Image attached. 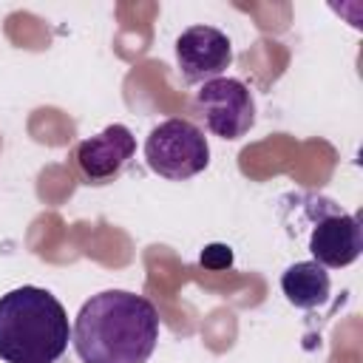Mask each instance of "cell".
Masks as SVG:
<instances>
[{
    "instance_id": "6da1fadb",
    "label": "cell",
    "mask_w": 363,
    "mask_h": 363,
    "mask_svg": "<svg viewBox=\"0 0 363 363\" xmlns=\"http://www.w3.org/2000/svg\"><path fill=\"white\" fill-rule=\"evenodd\" d=\"M156 340V306L128 289L91 295L71 326V343L82 363H147Z\"/></svg>"
},
{
    "instance_id": "7a4b0ae2",
    "label": "cell",
    "mask_w": 363,
    "mask_h": 363,
    "mask_svg": "<svg viewBox=\"0 0 363 363\" xmlns=\"http://www.w3.org/2000/svg\"><path fill=\"white\" fill-rule=\"evenodd\" d=\"M65 306L43 286H17L0 295V360L57 363L68 349Z\"/></svg>"
},
{
    "instance_id": "3957f363",
    "label": "cell",
    "mask_w": 363,
    "mask_h": 363,
    "mask_svg": "<svg viewBox=\"0 0 363 363\" xmlns=\"http://www.w3.org/2000/svg\"><path fill=\"white\" fill-rule=\"evenodd\" d=\"M147 167L170 182H184L210 164V145L190 119H164L145 139Z\"/></svg>"
},
{
    "instance_id": "277c9868",
    "label": "cell",
    "mask_w": 363,
    "mask_h": 363,
    "mask_svg": "<svg viewBox=\"0 0 363 363\" xmlns=\"http://www.w3.org/2000/svg\"><path fill=\"white\" fill-rule=\"evenodd\" d=\"M196 111L213 136L241 139L255 125V99L235 77H218L196 91Z\"/></svg>"
},
{
    "instance_id": "5b68a950",
    "label": "cell",
    "mask_w": 363,
    "mask_h": 363,
    "mask_svg": "<svg viewBox=\"0 0 363 363\" xmlns=\"http://www.w3.org/2000/svg\"><path fill=\"white\" fill-rule=\"evenodd\" d=\"M323 213L315 218L306 247L312 252V261H318L326 269L349 267L363 252V227L357 213H343L335 207V201L323 199Z\"/></svg>"
},
{
    "instance_id": "8992f818",
    "label": "cell",
    "mask_w": 363,
    "mask_h": 363,
    "mask_svg": "<svg viewBox=\"0 0 363 363\" xmlns=\"http://www.w3.org/2000/svg\"><path fill=\"white\" fill-rule=\"evenodd\" d=\"M176 62L187 82L218 79L233 62V43L213 26H190L176 40Z\"/></svg>"
},
{
    "instance_id": "52a82bcc",
    "label": "cell",
    "mask_w": 363,
    "mask_h": 363,
    "mask_svg": "<svg viewBox=\"0 0 363 363\" xmlns=\"http://www.w3.org/2000/svg\"><path fill=\"white\" fill-rule=\"evenodd\" d=\"M133 153H136V139L130 128L113 122L102 128L96 136L82 139L74 150V159L88 184H108L125 170Z\"/></svg>"
},
{
    "instance_id": "ba28073f",
    "label": "cell",
    "mask_w": 363,
    "mask_h": 363,
    "mask_svg": "<svg viewBox=\"0 0 363 363\" xmlns=\"http://www.w3.org/2000/svg\"><path fill=\"white\" fill-rule=\"evenodd\" d=\"M332 278L318 261H295L281 275V292L295 309H315L329 298Z\"/></svg>"
},
{
    "instance_id": "9c48e42d",
    "label": "cell",
    "mask_w": 363,
    "mask_h": 363,
    "mask_svg": "<svg viewBox=\"0 0 363 363\" xmlns=\"http://www.w3.org/2000/svg\"><path fill=\"white\" fill-rule=\"evenodd\" d=\"M199 261L207 269H227V267H233V250L227 244H207L201 250Z\"/></svg>"
}]
</instances>
